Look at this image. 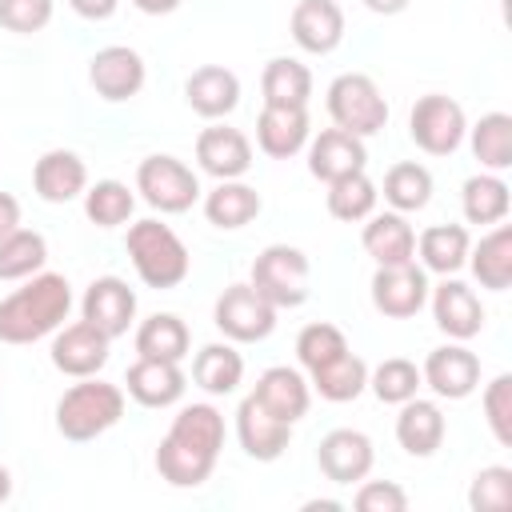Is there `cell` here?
<instances>
[{
  "mask_svg": "<svg viewBox=\"0 0 512 512\" xmlns=\"http://www.w3.org/2000/svg\"><path fill=\"white\" fill-rule=\"evenodd\" d=\"M224 448V416L212 404H188L176 412L168 436L156 448V472L172 488H200Z\"/></svg>",
  "mask_w": 512,
  "mask_h": 512,
  "instance_id": "1",
  "label": "cell"
},
{
  "mask_svg": "<svg viewBox=\"0 0 512 512\" xmlns=\"http://www.w3.org/2000/svg\"><path fill=\"white\" fill-rule=\"evenodd\" d=\"M72 284L60 272H36L24 288L0 300V340L4 344H32L56 332L68 320Z\"/></svg>",
  "mask_w": 512,
  "mask_h": 512,
  "instance_id": "2",
  "label": "cell"
},
{
  "mask_svg": "<svg viewBox=\"0 0 512 512\" xmlns=\"http://www.w3.org/2000/svg\"><path fill=\"white\" fill-rule=\"evenodd\" d=\"M124 416V392L108 380H96V376H84L80 384H72L60 404H56V432L64 440H96L104 436L112 424H120Z\"/></svg>",
  "mask_w": 512,
  "mask_h": 512,
  "instance_id": "3",
  "label": "cell"
},
{
  "mask_svg": "<svg viewBox=\"0 0 512 512\" xmlns=\"http://www.w3.org/2000/svg\"><path fill=\"white\" fill-rule=\"evenodd\" d=\"M128 256L148 288H176L192 268L184 240L160 220H136L128 228Z\"/></svg>",
  "mask_w": 512,
  "mask_h": 512,
  "instance_id": "4",
  "label": "cell"
},
{
  "mask_svg": "<svg viewBox=\"0 0 512 512\" xmlns=\"http://www.w3.org/2000/svg\"><path fill=\"white\" fill-rule=\"evenodd\" d=\"M328 116L336 128L352 132V136H376L388 124V100L376 88L372 76L364 72H344L328 84Z\"/></svg>",
  "mask_w": 512,
  "mask_h": 512,
  "instance_id": "5",
  "label": "cell"
},
{
  "mask_svg": "<svg viewBox=\"0 0 512 512\" xmlns=\"http://www.w3.org/2000/svg\"><path fill=\"white\" fill-rule=\"evenodd\" d=\"M308 276H312V264L300 248L292 244H268L256 260H252V288L276 304V308H300L308 300Z\"/></svg>",
  "mask_w": 512,
  "mask_h": 512,
  "instance_id": "6",
  "label": "cell"
},
{
  "mask_svg": "<svg viewBox=\"0 0 512 512\" xmlns=\"http://www.w3.org/2000/svg\"><path fill=\"white\" fill-rule=\"evenodd\" d=\"M136 192L156 212L176 216V212H188L200 200V180H196V172L184 160L156 152V156H144L140 160V168H136Z\"/></svg>",
  "mask_w": 512,
  "mask_h": 512,
  "instance_id": "7",
  "label": "cell"
},
{
  "mask_svg": "<svg viewBox=\"0 0 512 512\" xmlns=\"http://www.w3.org/2000/svg\"><path fill=\"white\" fill-rule=\"evenodd\" d=\"M408 132H412V140H416L420 152H428V156H452L464 144L468 120H464V108L452 96L428 92V96H420L412 104Z\"/></svg>",
  "mask_w": 512,
  "mask_h": 512,
  "instance_id": "8",
  "label": "cell"
},
{
  "mask_svg": "<svg viewBox=\"0 0 512 512\" xmlns=\"http://www.w3.org/2000/svg\"><path fill=\"white\" fill-rule=\"evenodd\" d=\"M276 304H268L252 284H228L212 308V320L216 328L236 340V344H252V340H264L272 336L276 328Z\"/></svg>",
  "mask_w": 512,
  "mask_h": 512,
  "instance_id": "9",
  "label": "cell"
},
{
  "mask_svg": "<svg viewBox=\"0 0 512 512\" xmlns=\"http://www.w3.org/2000/svg\"><path fill=\"white\" fill-rule=\"evenodd\" d=\"M372 304L380 316L392 320H408L428 304V272L416 268V260L408 264H376L372 272Z\"/></svg>",
  "mask_w": 512,
  "mask_h": 512,
  "instance_id": "10",
  "label": "cell"
},
{
  "mask_svg": "<svg viewBox=\"0 0 512 512\" xmlns=\"http://www.w3.org/2000/svg\"><path fill=\"white\" fill-rule=\"evenodd\" d=\"M144 56L128 44H108L100 48L92 60H88V84L96 88L100 100L108 104H120V100H132L140 88H144Z\"/></svg>",
  "mask_w": 512,
  "mask_h": 512,
  "instance_id": "11",
  "label": "cell"
},
{
  "mask_svg": "<svg viewBox=\"0 0 512 512\" xmlns=\"http://www.w3.org/2000/svg\"><path fill=\"white\" fill-rule=\"evenodd\" d=\"M420 380L444 396V400H464L480 388V356L464 348V340L456 344H444V348H432L424 368H420Z\"/></svg>",
  "mask_w": 512,
  "mask_h": 512,
  "instance_id": "12",
  "label": "cell"
},
{
  "mask_svg": "<svg viewBox=\"0 0 512 512\" xmlns=\"http://www.w3.org/2000/svg\"><path fill=\"white\" fill-rule=\"evenodd\" d=\"M108 344H112V336H104L88 320H76L64 332H56V340H52V364H56V372H64L72 380L96 376L108 364Z\"/></svg>",
  "mask_w": 512,
  "mask_h": 512,
  "instance_id": "13",
  "label": "cell"
},
{
  "mask_svg": "<svg viewBox=\"0 0 512 512\" xmlns=\"http://www.w3.org/2000/svg\"><path fill=\"white\" fill-rule=\"evenodd\" d=\"M236 436H240V448L260 460V464H272L284 456L288 440H292V424L272 416L256 396H244L240 408H236Z\"/></svg>",
  "mask_w": 512,
  "mask_h": 512,
  "instance_id": "14",
  "label": "cell"
},
{
  "mask_svg": "<svg viewBox=\"0 0 512 512\" xmlns=\"http://www.w3.org/2000/svg\"><path fill=\"white\" fill-rule=\"evenodd\" d=\"M372 460H376L372 440L364 432H356V428H336L316 448V464H320V472L332 484H356V480H364L372 472Z\"/></svg>",
  "mask_w": 512,
  "mask_h": 512,
  "instance_id": "15",
  "label": "cell"
},
{
  "mask_svg": "<svg viewBox=\"0 0 512 512\" xmlns=\"http://www.w3.org/2000/svg\"><path fill=\"white\" fill-rule=\"evenodd\" d=\"M80 312H84L88 324H96L104 336L116 340L136 320V292L120 276H100V280L88 284V292L80 300Z\"/></svg>",
  "mask_w": 512,
  "mask_h": 512,
  "instance_id": "16",
  "label": "cell"
},
{
  "mask_svg": "<svg viewBox=\"0 0 512 512\" xmlns=\"http://www.w3.org/2000/svg\"><path fill=\"white\" fill-rule=\"evenodd\" d=\"M288 28H292V40H296L304 52L328 56V52H336L340 40H344V8H340L336 0H300V4L292 8Z\"/></svg>",
  "mask_w": 512,
  "mask_h": 512,
  "instance_id": "17",
  "label": "cell"
},
{
  "mask_svg": "<svg viewBox=\"0 0 512 512\" xmlns=\"http://www.w3.org/2000/svg\"><path fill=\"white\" fill-rule=\"evenodd\" d=\"M196 164L216 180H240L252 168V144L240 128L212 124L196 136Z\"/></svg>",
  "mask_w": 512,
  "mask_h": 512,
  "instance_id": "18",
  "label": "cell"
},
{
  "mask_svg": "<svg viewBox=\"0 0 512 512\" xmlns=\"http://www.w3.org/2000/svg\"><path fill=\"white\" fill-rule=\"evenodd\" d=\"M432 316H436V328L452 340H472L484 328L480 296L464 280H448V276H444V284L432 288Z\"/></svg>",
  "mask_w": 512,
  "mask_h": 512,
  "instance_id": "19",
  "label": "cell"
},
{
  "mask_svg": "<svg viewBox=\"0 0 512 512\" xmlns=\"http://www.w3.org/2000/svg\"><path fill=\"white\" fill-rule=\"evenodd\" d=\"M364 164H368L364 140L344 132V128H324L308 148V172L324 184H332L340 176H352V172H364Z\"/></svg>",
  "mask_w": 512,
  "mask_h": 512,
  "instance_id": "20",
  "label": "cell"
},
{
  "mask_svg": "<svg viewBox=\"0 0 512 512\" xmlns=\"http://www.w3.org/2000/svg\"><path fill=\"white\" fill-rule=\"evenodd\" d=\"M124 384H128V396L144 408H172L188 388L176 360H152V356H136Z\"/></svg>",
  "mask_w": 512,
  "mask_h": 512,
  "instance_id": "21",
  "label": "cell"
},
{
  "mask_svg": "<svg viewBox=\"0 0 512 512\" xmlns=\"http://www.w3.org/2000/svg\"><path fill=\"white\" fill-rule=\"evenodd\" d=\"M184 100H188V108L196 116L220 120L240 104V80L224 64H204L184 80Z\"/></svg>",
  "mask_w": 512,
  "mask_h": 512,
  "instance_id": "22",
  "label": "cell"
},
{
  "mask_svg": "<svg viewBox=\"0 0 512 512\" xmlns=\"http://www.w3.org/2000/svg\"><path fill=\"white\" fill-rule=\"evenodd\" d=\"M308 108H280V104H264L256 116V144L264 156L272 160H288L308 144Z\"/></svg>",
  "mask_w": 512,
  "mask_h": 512,
  "instance_id": "23",
  "label": "cell"
},
{
  "mask_svg": "<svg viewBox=\"0 0 512 512\" xmlns=\"http://www.w3.org/2000/svg\"><path fill=\"white\" fill-rule=\"evenodd\" d=\"M32 188H36V196L48 200V204H68V200L84 196V188H88V168H84V160H80L76 152L52 148V152H44V156L36 160V168H32Z\"/></svg>",
  "mask_w": 512,
  "mask_h": 512,
  "instance_id": "24",
  "label": "cell"
},
{
  "mask_svg": "<svg viewBox=\"0 0 512 512\" xmlns=\"http://www.w3.org/2000/svg\"><path fill=\"white\" fill-rule=\"evenodd\" d=\"M252 396H256L272 416H280V420H288V424H296V420L308 412V404H312L308 380H304L296 368H288V364L264 368L260 380H256V388H252Z\"/></svg>",
  "mask_w": 512,
  "mask_h": 512,
  "instance_id": "25",
  "label": "cell"
},
{
  "mask_svg": "<svg viewBox=\"0 0 512 512\" xmlns=\"http://www.w3.org/2000/svg\"><path fill=\"white\" fill-rule=\"evenodd\" d=\"M444 432H448L444 412H440L432 400L412 396V400L400 404V416H396V440H400V448H404L408 456H432V452L444 444Z\"/></svg>",
  "mask_w": 512,
  "mask_h": 512,
  "instance_id": "26",
  "label": "cell"
},
{
  "mask_svg": "<svg viewBox=\"0 0 512 512\" xmlns=\"http://www.w3.org/2000/svg\"><path fill=\"white\" fill-rule=\"evenodd\" d=\"M360 244H364V252H368L376 264H408V260H416V232H412V224L404 220V212L368 216Z\"/></svg>",
  "mask_w": 512,
  "mask_h": 512,
  "instance_id": "27",
  "label": "cell"
},
{
  "mask_svg": "<svg viewBox=\"0 0 512 512\" xmlns=\"http://www.w3.org/2000/svg\"><path fill=\"white\" fill-rule=\"evenodd\" d=\"M468 228L464 224H432L420 232L416 240V252H420V264L424 272H436V276H452L468 264Z\"/></svg>",
  "mask_w": 512,
  "mask_h": 512,
  "instance_id": "28",
  "label": "cell"
},
{
  "mask_svg": "<svg viewBox=\"0 0 512 512\" xmlns=\"http://www.w3.org/2000/svg\"><path fill=\"white\" fill-rule=\"evenodd\" d=\"M204 216H208V224H216L224 232H236V228H244L260 216V192L240 184V180H220L204 196Z\"/></svg>",
  "mask_w": 512,
  "mask_h": 512,
  "instance_id": "29",
  "label": "cell"
},
{
  "mask_svg": "<svg viewBox=\"0 0 512 512\" xmlns=\"http://www.w3.org/2000/svg\"><path fill=\"white\" fill-rule=\"evenodd\" d=\"M468 264H472V276L480 280V288L504 292L512 284V228L496 224L488 236H480V244L468 248Z\"/></svg>",
  "mask_w": 512,
  "mask_h": 512,
  "instance_id": "30",
  "label": "cell"
},
{
  "mask_svg": "<svg viewBox=\"0 0 512 512\" xmlns=\"http://www.w3.org/2000/svg\"><path fill=\"white\" fill-rule=\"evenodd\" d=\"M260 92H264V104L308 108V100H312V72L300 60H292V56H276V60L264 64Z\"/></svg>",
  "mask_w": 512,
  "mask_h": 512,
  "instance_id": "31",
  "label": "cell"
},
{
  "mask_svg": "<svg viewBox=\"0 0 512 512\" xmlns=\"http://www.w3.org/2000/svg\"><path fill=\"white\" fill-rule=\"evenodd\" d=\"M192 380L208 396H228L244 380V356L232 344H204L192 360Z\"/></svg>",
  "mask_w": 512,
  "mask_h": 512,
  "instance_id": "32",
  "label": "cell"
},
{
  "mask_svg": "<svg viewBox=\"0 0 512 512\" xmlns=\"http://www.w3.org/2000/svg\"><path fill=\"white\" fill-rule=\"evenodd\" d=\"M188 324L176 312H156L136 328V356H152V360H184L188 356Z\"/></svg>",
  "mask_w": 512,
  "mask_h": 512,
  "instance_id": "33",
  "label": "cell"
},
{
  "mask_svg": "<svg viewBox=\"0 0 512 512\" xmlns=\"http://www.w3.org/2000/svg\"><path fill=\"white\" fill-rule=\"evenodd\" d=\"M308 376H312L308 384H312L324 400H332V404H348V400H356V396L368 388V364H364L352 348H348L344 356H336V360L312 368Z\"/></svg>",
  "mask_w": 512,
  "mask_h": 512,
  "instance_id": "34",
  "label": "cell"
},
{
  "mask_svg": "<svg viewBox=\"0 0 512 512\" xmlns=\"http://www.w3.org/2000/svg\"><path fill=\"white\" fill-rule=\"evenodd\" d=\"M508 184L496 176V172H480V176H468L464 180V192H460V208H464V220L468 224H500L508 216Z\"/></svg>",
  "mask_w": 512,
  "mask_h": 512,
  "instance_id": "35",
  "label": "cell"
},
{
  "mask_svg": "<svg viewBox=\"0 0 512 512\" xmlns=\"http://www.w3.org/2000/svg\"><path fill=\"white\" fill-rule=\"evenodd\" d=\"M468 132H472V156L488 172L512 168V116L508 112H488Z\"/></svg>",
  "mask_w": 512,
  "mask_h": 512,
  "instance_id": "36",
  "label": "cell"
},
{
  "mask_svg": "<svg viewBox=\"0 0 512 512\" xmlns=\"http://www.w3.org/2000/svg\"><path fill=\"white\" fill-rule=\"evenodd\" d=\"M384 200L396 212H420L432 200V172L416 160H400L384 172Z\"/></svg>",
  "mask_w": 512,
  "mask_h": 512,
  "instance_id": "37",
  "label": "cell"
},
{
  "mask_svg": "<svg viewBox=\"0 0 512 512\" xmlns=\"http://www.w3.org/2000/svg\"><path fill=\"white\" fill-rule=\"evenodd\" d=\"M48 240L32 228H16L0 240V280H28L44 268Z\"/></svg>",
  "mask_w": 512,
  "mask_h": 512,
  "instance_id": "38",
  "label": "cell"
},
{
  "mask_svg": "<svg viewBox=\"0 0 512 512\" xmlns=\"http://www.w3.org/2000/svg\"><path fill=\"white\" fill-rule=\"evenodd\" d=\"M132 208H136V196H132V188L120 184V180H96L92 188H84V216H88L96 228L128 224V220H132Z\"/></svg>",
  "mask_w": 512,
  "mask_h": 512,
  "instance_id": "39",
  "label": "cell"
},
{
  "mask_svg": "<svg viewBox=\"0 0 512 512\" xmlns=\"http://www.w3.org/2000/svg\"><path fill=\"white\" fill-rule=\"evenodd\" d=\"M376 184L364 176V172H352V176H340L328 184V212L344 224H356V220H368L372 208H376Z\"/></svg>",
  "mask_w": 512,
  "mask_h": 512,
  "instance_id": "40",
  "label": "cell"
},
{
  "mask_svg": "<svg viewBox=\"0 0 512 512\" xmlns=\"http://www.w3.org/2000/svg\"><path fill=\"white\" fill-rule=\"evenodd\" d=\"M420 384H424L420 368L412 360H404V356H388L384 364H376L368 372V388L376 392L380 404H404V400H412L420 392Z\"/></svg>",
  "mask_w": 512,
  "mask_h": 512,
  "instance_id": "41",
  "label": "cell"
},
{
  "mask_svg": "<svg viewBox=\"0 0 512 512\" xmlns=\"http://www.w3.org/2000/svg\"><path fill=\"white\" fill-rule=\"evenodd\" d=\"M468 508L472 512H508L512 508V468L488 464L468 484Z\"/></svg>",
  "mask_w": 512,
  "mask_h": 512,
  "instance_id": "42",
  "label": "cell"
},
{
  "mask_svg": "<svg viewBox=\"0 0 512 512\" xmlns=\"http://www.w3.org/2000/svg\"><path fill=\"white\" fill-rule=\"evenodd\" d=\"M344 352H348V340L328 320H316V324L300 328V336H296V356H300V364L308 372L320 368V364H328V360H336V356H344Z\"/></svg>",
  "mask_w": 512,
  "mask_h": 512,
  "instance_id": "43",
  "label": "cell"
},
{
  "mask_svg": "<svg viewBox=\"0 0 512 512\" xmlns=\"http://www.w3.org/2000/svg\"><path fill=\"white\" fill-rule=\"evenodd\" d=\"M484 420L496 436V444H512V376L500 372L488 388H484Z\"/></svg>",
  "mask_w": 512,
  "mask_h": 512,
  "instance_id": "44",
  "label": "cell"
},
{
  "mask_svg": "<svg viewBox=\"0 0 512 512\" xmlns=\"http://www.w3.org/2000/svg\"><path fill=\"white\" fill-rule=\"evenodd\" d=\"M52 20V0H0V28L16 36H32L48 28Z\"/></svg>",
  "mask_w": 512,
  "mask_h": 512,
  "instance_id": "45",
  "label": "cell"
},
{
  "mask_svg": "<svg viewBox=\"0 0 512 512\" xmlns=\"http://www.w3.org/2000/svg\"><path fill=\"white\" fill-rule=\"evenodd\" d=\"M360 512H404L408 508V492L392 480H368L360 484L356 500H352Z\"/></svg>",
  "mask_w": 512,
  "mask_h": 512,
  "instance_id": "46",
  "label": "cell"
},
{
  "mask_svg": "<svg viewBox=\"0 0 512 512\" xmlns=\"http://www.w3.org/2000/svg\"><path fill=\"white\" fill-rule=\"evenodd\" d=\"M68 4H72V12L84 16V20H108L120 0H68Z\"/></svg>",
  "mask_w": 512,
  "mask_h": 512,
  "instance_id": "47",
  "label": "cell"
},
{
  "mask_svg": "<svg viewBox=\"0 0 512 512\" xmlns=\"http://www.w3.org/2000/svg\"><path fill=\"white\" fill-rule=\"evenodd\" d=\"M20 228V200L12 192H0V240Z\"/></svg>",
  "mask_w": 512,
  "mask_h": 512,
  "instance_id": "48",
  "label": "cell"
},
{
  "mask_svg": "<svg viewBox=\"0 0 512 512\" xmlns=\"http://www.w3.org/2000/svg\"><path fill=\"white\" fill-rule=\"evenodd\" d=\"M144 16H168V12H176L184 0H132Z\"/></svg>",
  "mask_w": 512,
  "mask_h": 512,
  "instance_id": "49",
  "label": "cell"
},
{
  "mask_svg": "<svg viewBox=\"0 0 512 512\" xmlns=\"http://www.w3.org/2000/svg\"><path fill=\"white\" fill-rule=\"evenodd\" d=\"M368 12H376V16H396V12H404L408 8V0H360Z\"/></svg>",
  "mask_w": 512,
  "mask_h": 512,
  "instance_id": "50",
  "label": "cell"
},
{
  "mask_svg": "<svg viewBox=\"0 0 512 512\" xmlns=\"http://www.w3.org/2000/svg\"><path fill=\"white\" fill-rule=\"evenodd\" d=\"M8 496H12V472H8L4 464H0V504H4Z\"/></svg>",
  "mask_w": 512,
  "mask_h": 512,
  "instance_id": "51",
  "label": "cell"
}]
</instances>
